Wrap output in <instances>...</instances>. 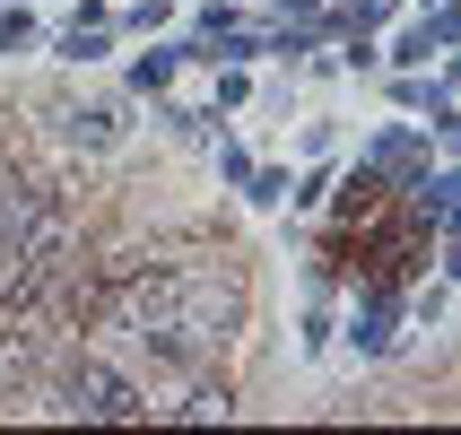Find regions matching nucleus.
Returning <instances> with one entry per match:
<instances>
[{
    "instance_id": "nucleus-1",
    "label": "nucleus",
    "mask_w": 461,
    "mask_h": 435,
    "mask_svg": "<svg viewBox=\"0 0 461 435\" xmlns=\"http://www.w3.org/2000/svg\"><path fill=\"white\" fill-rule=\"evenodd\" d=\"M61 418H87V427H131V418H149L157 401H149V384H131L122 366H104V358H78L61 384L44 392Z\"/></svg>"
},
{
    "instance_id": "nucleus-2",
    "label": "nucleus",
    "mask_w": 461,
    "mask_h": 435,
    "mask_svg": "<svg viewBox=\"0 0 461 435\" xmlns=\"http://www.w3.org/2000/svg\"><path fill=\"white\" fill-rule=\"evenodd\" d=\"M52 131L70 149H122V96H78V104H52Z\"/></svg>"
},
{
    "instance_id": "nucleus-3",
    "label": "nucleus",
    "mask_w": 461,
    "mask_h": 435,
    "mask_svg": "<svg viewBox=\"0 0 461 435\" xmlns=\"http://www.w3.org/2000/svg\"><path fill=\"white\" fill-rule=\"evenodd\" d=\"M357 166H366V175H401V183H410L418 166H427V140H418V122H384L375 140H366Z\"/></svg>"
},
{
    "instance_id": "nucleus-4",
    "label": "nucleus",
    "mask_w": 461,
    "mask_h": 435,
    "mask_svg": "<svg viewBox=\"0 0 461 435\" xmlns=\"http://www.w3.org/2000/svg\"><path fill=\"white\" fill-rule=\"evenodd\" d=\"M436 52H453V0H444V9H427L418 26H401V35H392V70H427Z\"/></svg>"
},
{
    "instance_id": "nucleus-5",
    "label": "nucleus",
    "mask_w": 461,
    "mask_h": 435,
    "mask_svg": "<svg viewBox=\"0 0 461 435\" xmlns=\"http://www.w3.org/2000/svg\"><path fill=\"white\" fill-rule=\"evenodd\" d=\"M392 104H401V113H427V122H436V131H453V78L401 70V78H392Z\"/></svg>"
},
{
    "instance_id": "nucleus-6",
    "label": "nucleus",
    "mask_w": 461,
    "mask_h": 435,
    "mask_svg": "<svg viewBox=\"0 0 461 435\" xmlns=\"http://www.w3.org/2000/svg\"><path fill=\"white\" fill-rule=\"evenodd\" d=\"M35 209H44V192H35V183H26L18 166H0V244H26Z\"/></svg>"
},
{
    "instance_id": "nucleus-7",
    "label": "nucleus",
    "mask_w": 461,
    "mask_h": 435,
    "mask_svg": "<svg viewBox=\"0 0 461 435\" xmlns=\"http://www.w3.org/2000/svg\"><path fill=\"white\" fill-rule=\"evenodd\" d=\"M392 322H401V296H392V287H384V296H366V305H357V331H348V340H357V358H384V349H392Z\"/></svg>"
},
{
    "instance_id": "nucleus-8",
    "label": "nucleus",
    "mask_w": 461,
    "mask_h": 435,
    "mask_svg": "<svg viewBox=\"0 0 461 435\" xmlns=\"http://www.w3.org/2000/svg\"><path fill=\"white\" fill-rule=\"evenodd\" d=\"M453 192H461V183H453V166H444V175H427V166H418V175H410L418 218H436V227H453Z\"/></svg>"
},
{
    "instance_id": "nucleus-9",
    "label": "nucleus",
    "mask_w": 461,
    "mask_h": 435,
    "mask_svg": "<svg viewBox=\"0 0 461 435\" xmlns=\"http://www.w3.org/2000/svg\"><path fill=\"white\" fill-rule=\"evenodd\" d=\"M175 70H183V44H157V52H140V61H131V87H140V96H157V87H175Z\"/></svg>"
},
{
    "instance_id": "nucleus-10",
    "label": "nucleus",
    "mask_w": 461,
    "mask_h": 435,
    "mask_svg": "<svg viewBox=\"0 0 461 435\" xmlns=\"http://www.w3.org/2000/svg\"><path fill=\"white\" fill-rule=\"evenodd\" d=\"M227 410H235V392H227V384H192L166 418H227Z\"/></svg>"
},
{
    "instance_id": "nucleus-11",
    "label": "nucleus",
    "mask_w": 461,
    "mask_h": 435,
    "mask_svg": "<svg viewBox=\"0 0 461 435\" xmlns=\"http://www.w3.org/2000/svg\"><path fill=\"white\" fill-rule=\"evenodd\" d=\"M61 52H70V61H104L113 35H104V26H61Z\"/></svg>"
},
{
    "instance_id": "nucleus-12",
    "label": "nucleus",
    "mask_w": 461,
    "mask_h": 435,
    "mask_svg": "<svg viewBox=\"0 0 461 435\" xmlns=\"http://www.w3.org/2000/svg\"><path fill=\"white\" fill-rule=\"evenodd\" d=\"M35 44V18H26V0H9V18H0V52H26Z\"/></svg>"
},
{
    "instance_id": "nucleus-13",
    "label": "nucleus",
    "mask_w": 461,
    "mask_h": 435,
    "mask_svg": "<svg viewBox=\"0 0 461 435\" xmlns=\"http://www.w3.org/2000/svg\"><path fill=\"white\" fill-rule=\"evenodd\" d=\"M218 35H235V9H227V0H209V9H201V44H218Z\"/></svg>"
},
{
    "instance_id": "nucleus-14",
    "label": "nucleus",
    "mask_w": 461,
    "mask_h": 435,
    "mask_svg": "<svg viewBox=\"0 0 461 435\" xmlns=\"http://www.w3.org/2000/svg\"><path fill=\"white\" fill-rule=\"evenodd\" d=\"M253 96V78H244V61H227V70H218V104H244Z\"/></svg>"
},
{
    "instance_id": "nucleus-15",
    "label": "nucleus",
    "mask_w": 461,
    "mask_h": 435,
    "mask_svg": "<svg viewBox=\"0 0 461 435\" xmlns=\"http://www.w3.org/2000/svg\"><path fill=\"white\" fill-rule=\"evenodd\" d=\"M244 183H253V201H261V209H279V201H287V175H279V166H270V175H244Z\"/></svg>"
},
{
    "instance_id": "nucleus-16",
    "label": "nucleus",
    "mask_w": 461,
    "mask_h": 435,
    "mask_svg": "<svg viewBox=\"0 0 461 435\" xmlns=\"http://www.w3.org/2000/svg\"><path fill=\"white\" fill-rule=\"evenodd\" d=\"M279 9H296V18H305V9H322V0H279Z\"/></svg>"
},
{
    "instance_id": "nucleus-17",
    "label": "nucleus",
    "mask_w": 461,
    "mask_h": 435,
    "mask_svg": "<svg viewBox=\"0 0 461 435\" xmlns=\"http://www.w3.org/2000/svg\"><path fill=\"white\" fill-rule=\"evenodd\" d=\"M427 9H444V0H427Z\"/></svg>"
}]
</instances>
